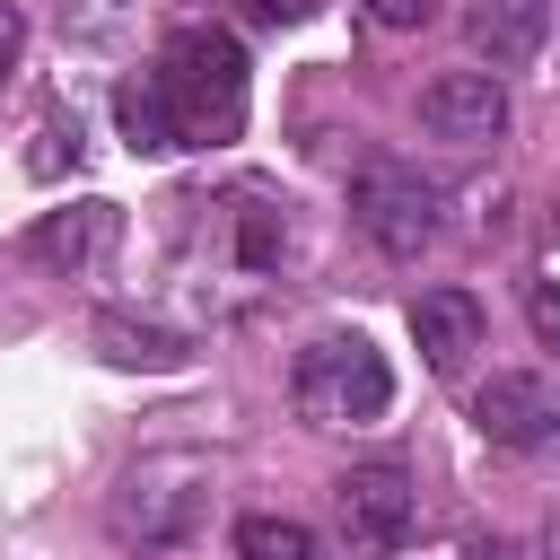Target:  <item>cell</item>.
<instances>
[{
	"instance_id": "6da1fadb",
	"label": "cell",
	"mask_w": 560,
	"mask_h": 560,
	"mask_svg": "<svg viewBox=\"0 0 560 560\" xmlns=\"http://www.w3.org/2000/svg\"><path fill=\"white\" fill-rule=\"evenodd\" d=\"M158 79H166V105H175V122H184L192 149L236 140V122H245V44H236L228 26H184V35H166Z\"/></svg>"
},
{
	"instance_id": "7a4b0ae2",
	"label": "cell",
	"mask_w": 560,
	"mask_h": 560,
	"mask_svg": "<svg viewBox=\"0 0 560 560\" xmlns=\"http://www.w3.org/2000/svg\"><path fill=\"white\" fill-rule=\"evenodd\" d=\"M289 402L306 429H368L385 402H394V368L368 332H324L298 350L289 368Z\"/></svg>"
},
{
	"instance_id": "3957f363",
	"label": "cell",
	"mask_w": 560,
	"mask_h": 560,
	"mask_svg": "<svg viewBox=\"0 0 560 560\" xmlns=\"http://www.w3.org/2000/svg\"><path fill=\"white\" fill-rule=\"evenodd\" d=\"M201 516H210V464H201V455H184V446H166V455H140V464L114 481V499H105V525H114V542H140V551H166V542H184Z\"/></svg>"
},
{
	"instance_id": "277c9868",
	"label": "cell",
	"mask_w": 560,
	"mask_h": 560,
	"mask_svg": "<svg viewBox=\"0 0 560 560\" xmlns=\"http://www.w3.org/2000/svg\"><path fill=\"white\" fill-rule=\"evenodd\" d=\"M350 219L368 228L376 254L411 262L429 236H438V184H420V166H368L350 184Z\"/></svg>"
},
{
	"instance_id": "5b68a950",
	"label": "cell",
	"mask_w": 560,
	"mask_h": 560,
	"mask_svg": "<svg viewBox=\"0 0 560 560\" xmlns=\"http://www.w3.org/2000/svg\"><path fill=\"white\" fill-rule=\"evenodd\" d=\"M420 131L429 140H455V149H490L508 131V88L499 70H438L420 88Z\"/></svg>"
},
{
	"instance_id": "8992f818",
	"label": "cell",
	"mask_w": 560,
	"mask_h": 560,
	"mask_svg": "<svg viewBox=\"0 0 560 560\" xmlns=\"http://www.w3.org/2000/svg\"><path fill=\"white\" fill-rule=\"evenodd\" d=\"M411 472L402 464H350L341 481H332V516H341V534L350 542H368V551H394L402 534H411Z\"/></svg>"
},
{
	"instance_id": "52a82bcc",
	"label": "cell",
	"mask_w": 560,
	"mask_h": 560,
	"mask_svg": "<svg viewBox=\"0 0 560 560\" xmlns=\"http://www.w3.org/2000/svg\"><path fill=\"white\" fill-rule=\"evenodd\" d=\"M472 429H481L490 446H551V438H560V394H551L542 376L508 368V376L472 385Z\"/></svg>"
},
{
	"instance_id": "ba28073f",
	"label": "cell",
	"mask_w": 560,
	"mask_h": 560,
	"mask_svg": "<svg viewBox=\"0 0 560 560\" xmlns=\"http://www.w3.org/2000/svg\"><path fill=\"white\" fill-rule=\"evenodd\" d=\"M411 341L438 376H455L472 350H481V298L472 289H420L411 298Z\"/></svg>"
},
{
	"instance_id": "9c48e42d",
	"label": "cell",
	"mask_w": 560,
	"mask_h": 560,
	"mask_svg": "<svg viewBox=\"0 0 560 560\" xmlns=\"http://www.w3.org/2000/svg\"><path fill=\"white\" fill-rule=\"evenodd\" d=\"M114 236H122V210L114 201H79V210H52V219H35V262H52V271H96L105 254H114Z\"/></svg>"
},
{
	"instance_id": "30bf717a",
	"label": "cell",
	"mask_w": 560,
	"mask_h": 560,
	"mask_svg": "<svg viewBox=\"0 0 560 560\" xmlns=\"http://www.w3.org/2000/svg\"><path fill=\"white\" fill-rule=\"evenodd\" d=\"M542 26H551V0H472V18H464L472 52L490 70H525L542 52Z\"/></svg>"
},
{
	"instance_id": "8fae6325",
	"label": "cell",
	"mask_w": 560,
	"mask_h": 560,
	"mask_svg": "<svg viewBox=\"0 0 560 560\" xmlns=\"http://www.w3.org/2000/svg\"><path fill=\"white\" fill-rule=\"evenodd\" d=\"M114 122H122V140H131V149H184V122H175V105H166V79H158V70H140V79H122V88H114Z\"/></svg>"
},
{
	"instance_id": "7c38bea8",
	"label": "cell",
	"mask_w": 560,
	"mask_h": 560,
	"mask_svg": "<svg viewBox=\"0 0 560 560\" xmlns=\"http://www.w3.org/2000/svg\"><path fill=\"white\" fill-rule=\"evenodd\" d=\"M96 350L114 368H184V341L166 324H131V315H96Z\"/></svg>"
},
{
	"instance_id": "4fadbf2b",
	"label": "cell",
	"mask_w": 560,
	"mask_h": 560,
	"mask_svg": "<svg viewBox=\"0 0 560 560\" xmlns=\"http://www.w3.org/2000/svg\"><path fill=\"white\" fill-rule=\"evenodd\" d=\"M236 560H315V534L298 516H245L236 525Z\"/></svg>"
},
{
	"instance_id": "5bb4252c",
	"label": "cell",
	"mask_w": 560,
	"mask_h": 560,
	"mask_svg": "<svg viewBox=\"0 0 560 560\" xmlns=\"http://www.w3.org/2000/svg\"><path fill=\"white\" fill-rule=\"evenodd\" d=\"M61 158H79V114H70V122H61V114L44 122V149H35V175H61Z\"/></svg>"
},
{
	"instance_id": "9a60e30c",
	"label": "cell",
	"mask_w": 560,
	"mask_h": 560,
	"mask_svg": "<svg viewBox=\"0 0 560 560\" xmlns=\"http://www.w3.org/2000/svg\"><path fill=\"white\" fill-rule=\"evenodd\" d=\"M525 315H534V341H542V350H560V280H534Z\"/></svg>"
},
{
	"instance_id": "2e32d148",
	"label": "cell",
	"mask_w": 560,
	"mask_h": 560,
	"mask_svg": "<svg viewBox=\"0 0 560 560\" xmlns=\"http://www.w3.org/2000/svg\"><path fill=\"white\" fill-rule=\"evenodd\" d=\"M18 52H26V18L0 0V88H9V70H18Z\"/></svg>"
},
{
	"instance_id": "e0dca14e",
	"label": "cell",
	"mask_w": 560,
	"mask_h": 560,
	"mask_svg": "<svg viewBox=\"0 0 560 560\" xmlns=\"http://www.w3.org/2000/svg\"><path fill=\"white\" fill-rule=\"evenodd\" d=\"M368 9H376L385 26H429V18H438V0H368Z\"/></svg>"
},
{
	"instance_id": "ac0fdd59",
	"label": "cell",
	"mask_w": 560,
	"mask_h": 560,
	"mask_svg": "<svg viewBox=\"0 0 560 560\" xmlns=\"http://www.w3.org/2000/svg\"><path fill=\"white\" fill-rule=\"evenodd\" d=\"M455 560H525V551H516V542H508V534H472V542H464V551H455Z\"/></svg>"
},
{
	"instance_id": "d6986e66",
	"label": "cell",
	"mask_w": 560,
	"mask_h": 560,
	"mask_svg": "<svg viewBox=\"0 0 560 560\" xmlns=\"http://www.w3.org/2000/svg\"><path fill=\"white\" fill-rule=\"evenodd\" d=\"M245 9H254V18H262V26H298V18H306V9H315V0H245Z\"/></svg>"
},
{
	"instance_id": "ffe728a7",
	"label": "cell",
	"mask_w": 560,
	"mask_h": 560,
	"mask_svg": "<svg viewBox=\"0 0 560 560\" xmlns=\"http://www.w3.org/2000/svg\"><path fill=\"white\" fill-rule=\"evenodd\" d=\"M551 228H560V219H551Z\"/></svg>"
}]
</instances>
